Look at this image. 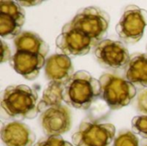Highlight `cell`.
Instances as JSON below:
<instances>
[{
    "label": "cell",
    "mask_w": 147,
    "mask_h": 146,
    "mask_svg": "<svg viewBox=\"0 0 147 146\" xmlns=\"http://www.w3.org/2000/svg\"><path fill=\"white\" fill-rule=\"evenodd\" d=\"M38 94L27 85H12L2 93L1 108L7 118L14 120L34 119L37 116Z\"/></svg>",
    "instance_id": "6da1fadb"
},
{
    "label": "cell",
    "mask_w": 147,
    "mask_h": 146,
    "mask_svg": "<svg viewBox=\"0 0 147 146\" xmlns=\"http://www.w3.org/2000/svg\"><path fill=\"white\" fill-rule=\"evenodd\" d=\"M101 96L99 80L86 71H78L65 84L64 102L78 109H88Z\"/></svg>",
    "instance_id": "7a4b0ae2"
},
{
    "label": "cell",
    "mask_w": 147,
    "mask_h": 146,
    "mask_svg": "<svg viewBox=\"0 0 147 146\" xmlns=\"http://www.w3.org/2000/svg\"><path fill=\"white\" fill-rule=\"evenodd\" d=\"M101 97L111 109H120L126 107L136 96L135 86L117 75L102 74L99 78Z\"/></svg>",
    "instance_id": "3957f363"
},
{
    "label": "cell",
    "mask_w": 147,
    "mask_h": 146,
    "mask_svg": "<svg viewBox=\"0 0 147 146\" xmlns=\"http://www.w3.org/2000/svg\"><path fill=\"white\" fill-rule=\"evenodd\" d=\"M109 21V15L103 9L98 7H87L79 10L70 22L96 46L107 35Z\"/></svg>",
    "instance_id": "277c9868"
},
{
    "label": "cell",
    "mask_w": 147,
    "mask_h": 146,
    "mask_svg": "<svg viewBox=\"0 0 147 146\" xmlns=\"http://www.w3.org/2000/svg\"><path fill=\"white\" fill-rule=\"evenodd\" d=\"M115 138V127L110 123L96 120H83L72 135L74 146H112Z\"/></svg>",
    "instance_id": "5b68a950"
},
{
    "label": "cell",
    "mask_w": 147,
    "mask_h": 146,
    "mask_svg": "<svg viewBox=\"0 0 147 146\" xmlns=\"http://www.w3.org/2000/svg\"><path fill=\"white\" fill-rule=\"evenodd\" d=\"M146 26L147 10L129 5L125 9L115 30L124 42L134 44L140 40Z\"/></svg>",
    "instance_id": "8992f818"
},
{
    "label": "cell",
    "mask_w": 147,
    "mask_h": 146,
    "mask_svg": "<svg viewBox=\"0 0 147 146\" xmlns=\"http://www.w3.org/2000/svg\"><path fill=\"white\" fill-rule=\"evenodd\" d=\"M56 46L61 53L66 56H83L96 46L86 34L75 28L71 22L62 28L60 34L56 39Z\"/></svg>",
    "instance_id": "52a82bcc"
},
{
    "label": "cell",
    "mask_w": 147,
    "mask_h": 146,
    "mask_svg": "<svg viewBox=\"0 0 147 146\" xmlns=\"http://www.w3.org/2000/svg\"><path fill=\"white\" fill-rule=\"evenodd\" d=\"M94 54L102 67L112 69L126 67L131 58L126 46L113 40H103L99 42L95 46Z\"/></svg>",
    "instance_id": "ba28073f"
},
{
    "label": "cell",
    "mask_w": 147,
    "mask_h": 146,
    "mask_svg": "<svg viewBox=\"0 0 147 146\" xmlns=\"http://www.w3.org/2000/svg\"><path fill=\"white\" fill-rule=\"evenodd\" d=\"M40 124L45 134L60 136L71 127V115L66 106L59 105L49 108L40 113Z\"/></svg>",
    "instance_id": "9c48e42d"
},
{
    "label": "cell",
    "mask_w": 147,
    "mask_h": 146,
    "mask_svg": "<svg viewBox=\"0 0 147 146\" xmlns=\"http://www.w3.org/2000/svg\"><path fill=\"white\" fill-rule=\"evenodd\" d=\"M46 59L42 55L32 52L16 51L9 60L10 66L27 80L35 79L40 71L46 65Z\"/></svg>",
    "instance_id": "30bf717a"
},
{
    "label": "cell",
    "mask_w": 147,
    "mask_h": 146,
    "mask_svg": "<svg viewBox=\"0 0 147 146\" xmlns=\"http://www.w3.org/2000/svg\"><path fill=\"white\" fill-rule=\"evenodd\" d=\"M1 139L6 146H33L35 135L28 125L11 121L3 126Z\"/></svg>",
    "instance_id": "8fae6325"
},
{
    "label": "cell",
    "mask_w": 147,
    "mask_h": 146,
    "mask_svg": "<svg viewBox=\"0 0 147 146\" xmlns=\"http://www.w3.org/2000/svg\"><path fill=\"white\" fill-rule=\"evenodd\" d=\"M45 73L50 82L65 84L75 72L69 56L57 53L51 55L46 60Z\"/></svg>",
    "instance_id": "7c38bea8"
},
{
    "label": "cell",
    "mask_w": 147,
    "mask_h": 146,
    "mask_svg": "<svg viewBox=\"0 0 147 146\" xmlns=\"http://www.w3.org/2000/svg\"><path fill=\"white\" fill-rule=\"evenodd\" d=\"M126 79L134 86L147 89V53L131 56L125 71Z\"/></svg>",
    "instance_id": "4fadbf2b"
},
{
    "label": "cell",
    "mask_w": 147,
    "mask_h": 146,
    "mask_svg": "<svg viewBox=\"0 0 147 146\" xmlns=\"http://www.w3.org/2000/svg\"><path fill=\"white\" fill-rule=\"evenodd\" d=\"M14 44L16 51L40 54L45 58L49 52L47 42L37 34L30 31H22L14 39Z\"/></svg>",
    "instance_id": "5bb4252c"
},
{
    "label": "cell",
    "mask_w": 147,
    "mask_h": 146,
    "mask_svg": "<svg viewBox=\"0 0 147 146\" xmlns=\"http://www.w3.org/2000/svg\"><path fill=\"white\" fill-rule=\"evenodd\" d=\"M64 91L65 84L50 82L43 92L41 100L38 102V111L42 113L49 108L62 105V102L64 101Z\"/></svg>",
    "instance_id": "9a60e30c"
},
{
    "label": "cell",
    "mask_w": 147,
    "mask_h": 146,
    "mask_svg": "<svg viewBox=\"0 0 147 146\" xmlns=\"http://www.w3.org/2000/svg\"><path fill=\"white\" fill-rule=\"evenodd\" d=\"M25 22L0 13V34L2 38L12 39L16 38L22 31V28Z\"/></svg>",
    "instance_id": "2e32d148"
},
{
    "label": "cell",
    "mask_w": 147,
    "mask_h": 146,
    "mask_svg": "<svg viewBox=\"0 0 147 146\" xmlns=\"http://www.w3.org/2000/svg\"><path fill=\"white\" fill-rule=\"evenodd\" d=\"M0 13L15 17L21 21L25 22V11L22 7L15 1H1L0 2Z\"/></svg>",
    "instance_id": "e0dca14e"
},
{
    "label": "cell",
    "mask_w": 147,
    "mask_h": 146,
    "mask_svg": "<svg viewBox=\"0 0 147 146\" xmlns=\"http://www.w3.org/2000/svg\"><path fill=\"white\" fill-rule=\"evenodd\" d=\"M113 146H140L139 138L129 130L121 131L115 138Z\"/></svg>",
    "instance_id": "ac0fdd59"
},
{
    "label": "cell",
    "mask_w": 147,
    "mask_h": 146,
    "mask_svg": "<svg viewBox=\"0 0 147 146\" xmlns=\"http://www.w3.org/2000/svg\"><path fill=\"white\" fill-rule=\"evenodd\" d=\"M132 129L134 133L147 139V115L135 116L132 120Z\"/></svg>",
    "instance_id": "d6986e66"
},
{
    "label": "cell",
    "mask_w": 147,
    "mask_h": 146,
    "mask_svg": "<svg viewBox=\"0 0 147 146\" xmlns=\"http://www.w3.org/2000/svg\"><path fill=\"white\" fill-rule=\"evenodd\" d=\"M34 146H74L60 136H47L40 139Z\"/></svg>",
    "instance_id": "ffe728a7"
},
{
    "label": "cell",
    "mask_w": 147,
    "mask_h": 146,
    "mask_svg": "<svg viewBox=\"0 0 147 146\" xmlns=\"http://www.w3.org/2000/svg\"><path fill=\"white\" fill-rule=\"evenodd\" d=\"M137 108L140 113L147 115V89H144L139 93L137 98Z\"/></svg>",
    "instance_id": "44dd1931"
},
{
    "label": "cell",
    "mask_w": 147,
    "mask_h": 146,
    "mask_svg": "<svg viewBox=\"0 0 147 146\" xmlns=\"http://www.w3.org/2000/svg\"><path fill=\"white\" fill-rule=\"evenodd\" d=\"M1 44H2V47H1V63H4L6 61H9L11 59V52L9 47L8 46V45L2 40H1Z\"/></svg>",
    "instance_id": "7402d4cb"
},
{
    "label": "cell",
    "mask_w": 147,
    "mask_h": 146,
    "mask_svg": "<svg viewBox=\"0 0 147 146\" xmlns=\"http://www.w3.org/2000/svg\"><path fill=\"white\" fill-rule=\"evenodd\" d=\"M42 3V1H18V3L22 7V6H25V7H30V6H34V5H37V4H40Z\"/></svg>",
    "instance_id": "603a6c76"
},
{
    "label": "cell",
    "mask_w": 147,
    "mask_h": 146,
    "mask_svg": "<svg viewBox=\"0 0 147 146\" xmlns=\"http://www.w3.org/2000/svg\"><path fill=\"white\" fill-rule=\"evenodd\" d=\"M141 146H147V139L144 140V141L142 142V145H141Z\"/></svg>",
    "instance_id": "cb8c5ba5"
},
{
    "label": "cell",
    "mask_w": 147,
    "mask_h": 146,
    "mask_svg": "<svg viewBox=\"0 0 147 146\" xmlns=\"http://www.w3.org/2000/svg\"><path fill=\"white\" fill-rule=\"evenodd\" d=\"M146 50H147V48H146Z\"/></svg>",
    "instance_id": "d4e9b609"
}]
</instances>
